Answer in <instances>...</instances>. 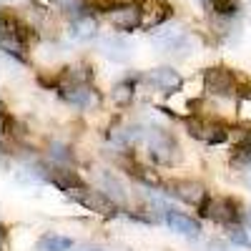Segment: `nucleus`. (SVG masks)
<instances>
[{
    "label": "nucleus",
    "instance_id": "nucleus-10",
    "mask_svg": "<svg viewBox=\"0 0 251 251\" xmlns=\"http://www.w3.org/2000/svg\"><path fill=\"white\" fill-rule=\"evenodd\" d=\"M46 176H48V181L53 186H58L60 191H66V194H73V191H78V188H86L83 178L75 171H71V169H60V166H55V169H50Z\"/></svg>",
    "mask_w": 251,
    "mask_h": 251
},
{
    "label": "nucleus",
    "instance_id": "nucleus-7",
    "mask_svg": "<svg viewBox=\"0 0 251 251\" xmlns=\"http://www.w3.org/2000/svg\"><path fill=\"white\" fill-rule=\"evenodd\" d=\"M188 131H191V136H196L199 141L203 143H224L228 138V131H226V126L216 123V121H191V126H188Z\"/></svg>",
    "mask_w": 251,
    "mask_h": 251
},
{
    "label": "nucleus",
    "instance_id": "nucleus-14",
    "mask_svg": "<svg viewBox=\"0 0 251 251\" xmlns=\"http://www.w3.org/2000/svg\"><path fill=\"white\" fill-rule=\"evenodd\" d=\"M188 38L183 28H174V30H166V33H158L153 35V43L158 48H163L166 53H171V50H186L188 48Z\"/></svg>",
    "mask_w": 251,
    "mask_h": 251
},
{
    "label": "nucleus",
    "instance_id": "nucleus-21",
    "mask_svg": "<svg viewBox=\"0 0 251 251\" xmlns=\"http://www.w3.org/2000/svg\"><path fill=\"white\" fill-rule=\"evenodd\" d=\"M228 239H231L234 244H239V246H249V244H251L249 236L244 234V228H239V226H231V228H228Z\"/></svg>",
    "mask_w": 251,
    "mask_h": 251
},
{
    "label": "nucleus",
    "instance_id": "nucleus-9",
    "mask_svg": "<svg viewBox=\"0 0 251 251\" xmlns=\"http://www.w3.org/2000/svg\"><path fill=\"white\" fill-rule=\"evenodd\" d=\"M146 80L156 86L158 91H166V93H174L183 86V78L174 71V68H156L151 73H146Z\"/></svg>",
    "mask_w": 251,
    "mask_h": 251
},
{
    "label": "nucleus",
    "instance_id": "nucleus-6",
    "mask_svg": "<svg viewBox=\"0 0 251 251\" xmlns=\"http://www.w3.org/2000/svg\"><path fill=\"white\" fill-rule=\"evenodd\" d=\"M166 194L191 206H201L206 201V188L196 181H171L166 186Z\"/></svg>",
    "mask_w": 251,
    "mask_h": 251
},
{
    "label": "nucleus",
    "instance_id": "nucleus-26",
    "mask_svg": "<svg viewBox=\"0 0 251 251\" xmlns=\"http://www.w3.org/2000/svg\"><path fill=\"white\" fill-rule=\"evenodd\" d=\"M75 251H103L100 246H80V249H75Z\"/></svg>",
    "mask_w": 251,
    "mask_h": 251
},
{
    "label": "nucleus",
    "instance_id": "nucleus-22",
    "mask_svg": "<svg viewBox=\"0 0 251 251\" xmlns=\"http://www.w3.org/2000/svg\"><path fill=\"white\" fill-rule=\"evenodd\" d=\"M236 151H239V156L251 158V131H246V133H244V138H241V141H239V146H236Z\"/></svg>",
    "mask_w": 251,
    "mask_h": 251
},
{
    "label": "nucleus",
    "instance_id": "nucleus-25",
    "mask_svg": "<svg viewBox=\"0 0 251 251\" xmlns=\"http://www.w3.org/2000/svg\"><path fill=\"white\" fill-rule=\"evenodd\" d=\"M33 3H35L38 8H43V10H46V8H50V3H53V0H33Z\"/></svg>",
    "mask_w": 251,
    "mask_h": 251
},
{
    "label": "nucleus",
    "instance_id": "nucleus-16",
    "mask_svg": "<svg viewBox=\"0 0 251 251\" xmlns=\"http://www.w3.org/2000/svg\"><path fill=\"white\" fill-rule=\"evenodd\" d=\"M68 33H71V38H75V40H88V38L96 35V23H93L88 15H83V18L73 20Z\"/></svg>",
    "mask_w": 251,
    "mask_h": 251
},
{
    "label": "nucleus",
    "instance_id": "nucleus-18",
    "mask_svg": "<svg viewBox=\"0 0 251 251\" xmlns=\"http://www.w3.org/2000/svg\"><path fill=\"white\" fill-rule=\"evenodd\" d=\"M111 100L116 103V106H128V103L133 100V83L131 80L118 83V86L111 91Z\"/></svg>",
    "mask_w": 251,
    "mask_h": 251
},
{
    "label": "nucleus",
    "instance_id": "nucleus-24",
    "mask_svg": "<svg viewBox=\"0 0 251 251\" xmlns=\"http://www.w3.org/2000/svg\"><path fill=\"white\" fill-rule=\"evenodd\" d=\"M203 251H226V246L219 244V241H211V244H206V246H203Z\"/></svg>",
    "mask_w": 251,
    "mask_h": 251
},
{
    "label": "nucleus",
    "instance_id": "nucleus-20",
    "mask_svg": "<svg viewBox=\"0 0 251 251\" xmlns=\"http://www.w3.org/2000/svg\"><path fill=\"white\" fill-rule=\"evenodd\" d=\"M214 8L219 15H234L239 10V0H214Z\"/></svg>",
    "mask_w": 251,
    "mask_h": 251
},
{
    "label": "nucleus",
    "instance_id": "nucleus-1",
    "mask_svg": "<svg viewBox=\"0 0 251 251\" xmlns=\"http://www.w3.org/2000/svg\"><path fill=\"white\" fill-rule=\"evenodd\" d=\"M143 149L149 151V156L156 161V163H166V166H171V163H178L181 161V149H178V143L174 141L171 133H166L161 128H143Z\"/></svg>",
    "mask_w": 251,
    "mask_h": 251
},
{
    "label": "nucleus",
    "instance_id": "nucleus-5",
    "mask_svg": "<svg viewBox=\"0 0 251 251\" xmlns=\"http://www.w3.org/2000/svg\"><path fill=\"white\" fill-rule=\"evenodd\" d=\"M203 86L211 96H234L236 93V78L226 68H208L203 75Z\"/></svg>",
    "mask_w": 251,
    "mask_h": 251
},
{
    "label": "nucleus",
    "instance_id": "nucleus-8",
    "mask_svg": "<svg viewBox=\"0 0 251 251\" xmlns=\"http://www.w3.org/2000/svg\"><path fill=\"white\" fill-rule=\"evenodd\" d=\"M163 219H166V224L171 226V231H176V234L191 236V239L201 234L199 221L191 219V216H186V214H181V211H171V208H166V211H163Z\"/></svg>",
    "mask_w": 251,
    "mask_h": 251
},
{
    "label": "nucleus",
    "instance_id": "nucleus-23",
    "mask_svg": "<svg viewBox=\"0 0 251 251\" xmlns=\"http://www.w3.org/2000/svg\"><path fill=\"white\" fill-rule=\"evenodd\" d=\"M50 156H53V158H58V161H66V158H71L68 149H66V146H60V143H53V146H50Z\"/></svg>",
    "mask_w": 251,
    "mask_h": 251
},
{
    "label": "nucleus",
    "instance_id": "nucleus-27",
    "mask_svg": "<svg viewBox=\"0 0 251 251\" xmlns=\"http://www.w3.org/2000/svg\"><path fill=\"white\" fill-rule=\"evenodd\" d=\"M103 251H126V249H103Z\"/></svg>",
    "mask_w": 251,
    "mask_h": 251
},
{
    "label": "nucleus",
    "instance_id": "nucleus-15",
    "mask_svg": "<svg viewBox=\"0 0 251 251\" xmlns=\"http://www.w3.org/2000/svg\"><path fill=\"white\" fill-rule=\"evenodd\" d=\"M98 183H100V191L111 196L113 201H123V183L111 174V171H98Z\"/></svg>",
    "mask_w": 251,
    "mask_h": 251
},
{
    "label": "nucleus",
    "instance_id": "nucleus-17",
    "mask_svg": "<svg viewBox=\"0 0 251 251\" xmlns=\"http://www.w3.org/2000/svg\"><path fill=\"white\" fill-rule=\"evenodd\" d=\"M68 249H73V241L58 234H46L38 241V251H68Z\"/></svg>",
    "mask_w": 251,
    "mask_h": 251
},
{
    "label": "nucleus",
    "instance_id": "nucleus-12",
    "mask_svg": "<svg viewBox=\"0 0 251 251\" xmlns=\"http://www.w3.org/2000/svg\"><path fill=\"white\" fill-rule=\"evenodd\" d=\"M141 13H143V23L146 28H156L161 25L166 18L171 15V8L163 3V0H143V5H141Z\"/></svg>",
    "mask_w": 251,
    "mask_h": 251
},
{
    "label": "nucleus",
    "instance_id": "nucleus-19",
    "mask_svg": "<svg viewBox=\"0 0 251 251\" xmlns=\"http://www.w3.org/2000/svg\"><path fill=\"white\" fill-rule=\"evenodd\" d=\"M63 10H66L73 20H78V18L86 15V3H83V0H63Z\"/></svg>",
    "mask_w": 251,
    "mask_h": 251
},
{
    "label": "nucleus",
    "instance_id": "nucleus-13",
    "mask_svg": "<svg viewBox=\"0 0 251 251\" xmlns=\"http://www.w3.org/2000/svg\"><path fill=\"white\" fill-rule=\"evenodd\" d=\"M98 48H100L103 55H108V58L116 60V63L128 60V55H131V46L126 43L123 38H118V35H106V38H100V40H98Z\"/></svg>",
    "mask_w": 251,
    "mask_h": 251
},
{
    "label": "nucleus",
    "instance_id": "nucleus-3",
    "mask_svg": "<svg viewBox=\"0 0 251 251\" xmlns=\"http://www.w3.org/2000/svg\"><path fill=\"white\" fill-rule=\"evenodd\" d=\"M71 199H75L83 208L100 214V216H113L116 214V201L111 196H106L103 191H91V188H78V191L68 194Z\"/></svg>",
    "mask_w": 251,
    "mask_h": 251
},
{
    "label": "nucleus",
    "instance_id": "nucleus-11",
    "mask_svg": "<svg viewBox=\"0 0 251 251\" xmlns=\"http://www.w3.org/2000/svg\"><path fill=\"white\" fill-rule=\"evenodd\" d=\"M63 98H66L68 103H73V106H93V103H98V96L93 93V88L88 86V83H78V86H63L60 88Z\"/></svg>",
    "mask_w": 251,
    "mask_h": 251
},
{
    "label": "nucleus",
    "instance_id": "nucleus-2",
    "mask_svg": "<svg viewBox=\"0 0 251 251\" xmlns=\"http://www.w3.org/2000/svg\"><path fill=\"white\" fill-rule=\"evenodd\" d=\"M201 214L214 219L219 224H236L241 219V211H239V203L231 201V199H224V196H211L206 199L201 206Z\"/></svg>",
    "mask_w": 251,
    "mask_h": 251
},
{
    "label": "nucleus",
    "instance_id": "nucleus-4",
    "mask_svg": "<svg viewBox=\"0 0 251 251\" xmlns=\"http://www.w3.org/2000/svg\"><path fill=\"white\" fill-rule=\"evenodd\" d=\"M108 23L116 30H133L143 23V13L141 5L136 3H123V5H113L108 10Z\"/></svg>",
    "mask_w": 251,
    "mask_h": 251
},
{
    "label": "nucleus",
    "instance_id": "nucleus-28",
    "mask_svg": "<svg viewBox=\"0 0 251 251\" xmlns=\"http://www.w3.org/2000/svg\"><path fill=\"white\" fill-rule=\"evenodd\" d=\"M249 224H251V216H249Z\"/></svg>",
    "mask_w": 251,
    "mask_h": 251
}]
</instances>
